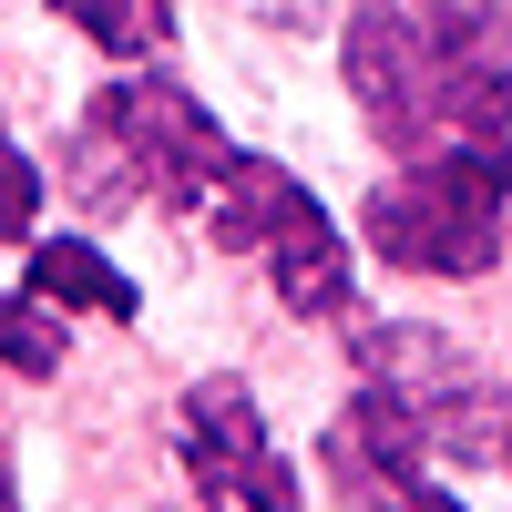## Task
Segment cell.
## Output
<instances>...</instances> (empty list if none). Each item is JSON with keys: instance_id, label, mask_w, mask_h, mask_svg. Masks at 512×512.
I'll return each mask as SVG.
<instances>
[{"instance_id": "6da1fadb", "label": "cell", "mask_w": 512, "mask_h": 512, "mask_svg": "<svg viewBox=\"0 0 512 512\" xmlns=\"http://www.w3.org/2000/svg\"><path fill=\"white\" fill-rule=\"evenodd\" d=\"M226 123L205 113L175 72H113L93 103H82L72 144H62V185L93 205V216H123V205H154V216H195L205 195L226 185Z\"/></svg>"}, {"instance_id": "7a4b0ae2", "label": "cell", "mask_w": 512, "mask_h": 512, "mask_svg": "<svg viewBox=\"0 0 512 512\" xmlns=\"http://www.w3.org/2000/svg\"><path fill=\"white\" fill-rule=\"evenodd\" d=\"M512 216V134H461L379 175L359 205V236L400 277H492Z\"/></svg>"}, {"instance_id": "3957f363", "label": "cell", "mask_w": 512, "mask_h": 512, "mask_svg": "<svg viewBox=\"0 0 512 512\" xmlns=\"http://www.w3.org/2000/svg\"><path fill=\"white\" fill-rule=\"evenodd\" d=\"M349 359L369 390H390L410 410V431L431 441V461H482V472H512V400L431 328H379L349 308Z\"/></svg>"}, {"instance_id": "277c9868", "label": "cell", "mask_w": 512, "mask_h": 512, "mask_svg": "<svg viewBox=\"0 0 512 512\" xmlns=\"http://www.w3.org/2000/svg\"><path fill=\"white\" fill-rule=\"evenodd\" d=\"M338 72H349V103L369 113V134L390 144L400 164L461 144V93H451V62L431 52L410 0H349V31H338Z\"/></svg>"}, {"instance_id": "5b68a950", "label": "cell", "mask_w": 512, "mask_h": 512, "mask_svg": "<svg viewBox=\"0 0 512 512\" xmlns=\"http://www.w3.org/2000/svg\"><path fill=\"white\" fill-rule=\"evenodd\" d=\"M185 472L205 482V502H236V512H308L287 451L267 441V410H256L246 379H195L185 390Z\"/></svg>"}, {"instance_id": "8992f818", "label": "cell", "mask_w": 512, "mask_h": 512, "mask_svg": "<svg viewBox=\"0 0 512 512\" xmlns=\"http://www.w3.org/2000/svg\"><path fill=\"white\" fill-rule=\"evenodd\" d=\"M318 461H328V482L349 492V512H472V502H451L431 482V441H420L410 410L390 390H369V379H359V400L318 431Z\"/></svg>"}, {"instance_id": "52a82bcc", "label": "cell", "mask_w": 512, "mask_h": 512, "mask_svg": "<svg viewBox=\"0 0 512 512\" xmlns=\"http://www.w3.org/2000/svg\"><path fill=\"white\" fill-rule=\"evenodd\" d=\"M267 277H277V297L297 318H349L359 308V277H349V236L328 226V205L308 195L297 216L277 226V246H267Z\"/></svg>"}, {"instance_id": "ba28073f", "label": "cell", "mask_w": 512, "mask_h": 512, "mask_svg": "<svg viewBox=\"0 0 512 512\" xmlns=\"http://www.w3.org/2000/svg\"><path fill=\"white\" fill-rule=\"evenodd\" d=\"M297 205H308V185H297L277 154H246V144H236L226 185L205 195V236H216L226 256H267V246H277V226L297 216Z\"/></svg>"}, {"instance_id": "9c48e42d", "label": "cell", "mask_w": 512, "mask_h": 512, "mask_svg": "<svg viewBox=\"0 0 512 512\" xmlns=\"http://www.w3.org/2000/svg\"><path fill=\"white\" fill-rule=\"evenodd\" d=\"M21 287L41 297V308H93V318H144V287L113 267V256L93 236H31V267Z\"/></svg>"}, {"instance_id": "30bf717a", "label": "cell", "mask_w": 512, "mask_h": 512, "mask_svg": "<svg viewBox=\"0 0 512 512\" xmlns=\"http://www.w3.org/2000/svg\"><path fill=\"white\" fill-rule=\"evenodd\" d=\"M52 21H72L113 62H164L175 52V0H52Z\"/></svg>"}, {"instance_id": "8fae6325", "label": "cell", "mask_w": 512, "mask_h": 512, "mask_svg": "<svg viewBox=\"0 0 512 512\" xmlns=\"http://www.w3.org/2000/svg\"><path fill=\"white\" fill-rule=\"evenodd\" d=\"M0 369L11 379H62V318H41L31 287L0 297Z\"/></svg>"}, {"instance_id": "7c38bea8", "label": "cell", "mask_w": 512, "mask_h": 512, "mask_svg": "<svg viewBox=\"0 0 512 512\" xmlns=\"http://www.w3.org/2000/svg\"><path fill=\"white\" fill-rule=\"evenodd\" d=\"M31 236H41V164L0 123V246H31Z\"/></svg>"}, {"instance_id": "4fadbf2b", "label": "cell", "mask_w": 512, "mask_h": 512, "mask_svg": "<svg viewBox=\"0 0 512 512\" xmlns=\"http://www.w3.org/2000/svg\"><path fill=\"white\" fill-rule=\"evenodd\" d=\"M0 512H21V482H11V461H0Z\"/></svg>"}]
</instances>
